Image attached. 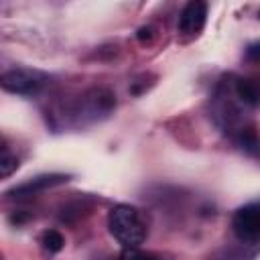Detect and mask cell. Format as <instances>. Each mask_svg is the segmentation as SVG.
Masks as SVG:
<instances>
[{"label": "cell", "instance_id": "1", "mask_svg": "<svg viewBox=\"0 0 260 260\" xmlns=\"http://www.w3.org/2000/svg\"><path fill=\"white\" fill-rule=\"evenodd\" d=\"M108 230L122 248H140V244L148 236L146 221L140 209L120 203L110 209L108 213Z\"/></svg>", "mask_w": 260, "mask_h": 260}, {"label": "cell", "instance_id": "2", "mask_svg": "<svg viewBox=\"0 0 260 260\" xmlns=\"http://www.w3.org/2000/svg\"><path fill=\"white\" fill-rule=\"evenodd\" d=\"M116 108V98L106 87H91L83 91L73 108V114L79 122H95L106 118Z\"/></svg>", "mask_w": 260, "mask_h": 260}, {"label": "cell", "instance_id": "3", "mask_svg": "<svg viewBox=\"0 0 260 260\" xmlns=\"http://www.w3.org/2000/svg\"><path fill=\"white\" fill-rule=\"evenodd\" d=\"M47 81V75L35 69H22L14 67L2 73L0 83L6 91L16 93V95H35Z\"/></svg>", "mask_w": 260, "mask_h": 260}, {"label": "cell", "instance_id": "4", "mask_svg": "<svg viewBox=\"0 0 260 260\" xmlns=\"http://www.w3.org/2000/svg\"><path fill=\"white\" fill-rule=\"evenodd\" d=\"M232 230L242 244L260 242V205L248 203L240 207L232 217Z\"/></svg>", "mask_w": 260, "mask_h": 260}, {"label": "cell", "instance_id": "5", "mask_svg": "<svg viewBox=\"0 0 260 260\" xmlns=\"http://www.w3.org/2000/svg\"><path fill=\"white\" fill-rule=\"evenodd\" d=\"M207 20V4L203 0H191L179 14V32L183 37H197Z\"/></svg>", "mask_w": 260, "mask_h": 260}, {"label": "cell", "instance_id": "6", "mask_svg": "<svg viewBox=\"0 0 260 260\" xmlns=\"http://www.w3.org/2000/svg\"><path fill=\"white\" fill-rule=\"evenodd\" d=\"M69 177L67 175H59V173H51V175H39V177H32L28 179L26 183H20L16 187H12L10 191H6V195L10 197H24V195H37L49 187H55V185H61L65 183Z\"/></svg>", "mask_w": 260, "mask_h": 260}, {"label": "cell", "instance_id": "7", "mask_svg": "<svg viewBox=\"0 0 260 260\" xmlns=\"http://www.w3.org/2000/svg\"><path fill=\"white\" fill-rule=\"evenodd\" d=\"M234 95L244 106H250V108L260 106V81H256V79H236Z\"/></svg>", "mask_w": 260, "mask_h": 260}, {"label": "cell", "instance_id": "8", "mask_svg": "<svg viewBox=\"0 0 260 260\" xmlns=\"http://www.w3.org/2000/svg\"><path fill=\"white\" fill-rule=\"evenodd\" d=\"M41 246H43L45 252L57 254V252L63 250L65 238H63V234L57 232V230H47V232H43V236H41Z\"/></svg>", "mask_w": 260, "mask_h": 260}, {"label": "cell", "instance_id": "9", "mask_svg": "<svg viewBox=\"0 0 260 260\" xmlns=\"http://www.w3.org/2000/svg\"><path fill=\"white\" fill-rule=\"evenodd\" d=\"M16 169H18V158H16V154H12V152L4 146V148H2V156H0V173H2V177H4V179L10 177Z\"/></svg>", "mask_w": 260, "mask_h": 260}, {"label": "cell", "instance_id": "10", "mask_svg": "<svg viewBox=\"0 0 260 260\" xmlns=\"http://www.w3.org/2000/svg\"><path fill=\"white\" fill-rule=\"evenodd\" d=\"M118 260H162V258L154 252H144L138 248H124V252L120 254Z\"/></svg>", "mask_w": 260, "mask_h": 260}, {"label": "cell", "instance_id": "11", "mask_svg": "<svg viewBox=\"0 0 260 260\" xmlns=\"http://www.w3.org/2000/svg\"><path fill=\"white\" fill-rule=\"evenodd\" d=\"M246 55H248V59H252V61L260 63V43H252V45L248 47Z\"/></svg>", "mask_w": 260, "mask_h": 260}, {"label": "cell", "instance_id": "12", "mask_svg": "<svg viewBox=\"0 0 260 260\" xmlns=\"http://www.w3.org/2000/svg\"><path fill=\"white\" fill-rule=\"evenodd\" d=\"M221 254H223V256H221V260H244V256H242V254H238L236 250H223ZM209 260H217V258H209Z\"/></svg>", "mask_w": 260, "mask_h": 260}, {"label": "cell", "instance_id": "13", "mask_svg": "<svg viewBox=\"0 0 260 260\" xmlns=\"http://www.w3.org/2000/svg\"><path fill=\"white\" fill-rule=\"evenodd\" d=\"M150 30H152L150 26H144V28H140V30H138V39H140V41H144V39H150Z\"/></svg>", "mask_w": 260, "mask_h": 260}]
</instances>
